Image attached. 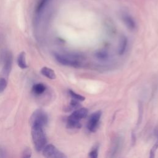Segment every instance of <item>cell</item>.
<instances>
[{
  "label": "cell",
  "instance_id": "cell-14",
  "mask_svg": "<svg viewBox=\"0 0 158 158\" xmlns=\"http://www.w3.org/2000/svg\"><path fill=\"white\" fill-rule=\"evenodd\" d=\"M69 94L70 95V96L74 99H76L77 101H84L85 98L81 95H80L76 93H75L73 91L71 90V89H69Z\"/></svg>",
  "mask_w": 158,
  "mask_h": 158
},
{
  "label": "cell",
  "instance_id": "cell-1",
  "mask_svg": "<svg viewBox=\"0 0 158 158\" xmlns=\"http://www.w3.org/2000/svg\"><path fill=\"white\" fill-rule=\"evenodd\" d=\"M31 127V137L34 147L36 151H41L47 143V139L43 127L40 125H32Z\"/></svg>",
  "mask_w": 158,
  "mask_h": 158
},
{
  "label": "cell",
  "instance_id": "cell-9",
  "mask_svg": "<svg viewBox=\"0 0 158 158\" xmlns=\"http://www.w3.org/2000/svg\"><path fill=\"white\" fill-rule=\"evenodd\" d=\"M41 73L44 75V77H46V78L51 79V80H54L56 78V73L54 72V71L51 69V68H49L48 67H43L41 69Z\"/></svg>",
  "mask_w": 158,
  "mask_h": 158
},
{
  "label": "cell",
  "instance_id": "cell-2",
  "mask_svg": "<svg viewBox=\"0 0 158 158\" xmlns=\"http://www.w3.org/2000/svg\"><path fill=\"white\" fill-rule=\"evenodd\" d=\"M48 122L47 114L42 109H36L33 112L30 118V125H40L44 127Z\"/></svg>",
  "mask_w": 158,
  "mask_h": 158
},
{
  "label": "cell",
  "instance_id": "cell-3",
  "mask_svg": "<svg viewBox=\"0 0 158 158\" xmlns=\"http://www.w3.org/2000/svg\"><path fill=\"white\" fill-rule=\"evenodd\" d=\"M54 57L56 60L63 65L73 67H78L81 65L80 62L75 57L70 56H65L58 53H55Z\"/></svg>",
  "mask_w": 158,
  "mask_h": 158
},
{
  "label": "cell",
  "instance_id": "cell-4",
  "mask_svg": "<svg viewBox=\"0 0 158 158\" xmlns=\"http://www.w3.org/2000/svg\"><path fill=\"white\" fill-rule=\"evenodd\" d=\"M43 156L48 158H66L67 156L53 144H46L42 150Z\"/></svg>",
  "mask_w": 158,
  "mask_h": 158
},
{
  "label": "cell",
  "instance_id": "cell-18",
  "mask_svg": "<svg viewBox=\"0 0 158 158\" xmlns=\"http://www.w3.org/2000/svg\"><path fill=\"white\" fill-rule=\"evenodd\" d=\"M96 56L98 59H101V60H106L107 57H108V55L107 54L106 52H104V51H99L98 52H96Z\"/></svg>",
  "mask_w": 158,
  "mask_h": 158
},
{
  "label": "cell",
  "instance_id": "cell-13",
  "mask_svg": "<svg viewBox=\"0 0 158 158\" xmlns=\"http://www.w3.org/2000/svg\"><path fill=\"white\" fill-rule=\"evenodd\" d=\"M127 43H128L127 38L125 36L122 37V38L120 40L119 47H118V54L120 55H122L125 52L126 48H127Z\"/></svg>",
  "mask_w": 158,
  "mask_h": 158
},
{
  "label": "cell",
  "instance_id": "cell-19",
  "mask_svg": "<svg viewBox=\"0 0 158 158\" xmlns=\"http://www.w3.org/2000/svg\"><path fill=\"white\" fill-rule=\"evenodd\" d=\"M98 156V147H95L89 153V157L91 158H96Z\"/></svg>",
  "mask_w": 158,
  "mask_h": 158
},
{
  "label": "cell",
  "instance_id": "cell-11",
  "mask_svg": "<svg viewBox=\"0 0 158 158\" xmlns=\"http://www.w3.org/2000/svg\"><path fill=\"white\" fill-rule=\"evenodd\" d=\"M46 90V86L43 83H39L35 84L32 87L33 93L37 96L43 94Z\"/></svg>",
  "mask_w": 158,
  "mask_h": 158
},
{
  "label": "cell",
  "instance_id": "cell-17",
  "mask_svg": "<svg viewBox=\"0 0 158 158\" xmlns=\"http://www.w3.org/2000/svg\"><path fill=\"white\" fill-rule=\"evenodd\" d=\"M158 148V130L157 131V141L156 142V143L154 144V146H152V148H151V151H150V155L149 157L151 158H153L155 156V152L156 151V150Z\"/></svg>",
  "mask_w": 158,
  "mask_h": 158
},
{
  "label": "cell",
  "instance_id": "cell-15",
  "mask_svg": "<svg viewBox=\"0 0 158 158\" xmlns=\"http://www.w3.org/2000/svg\"><path fill=\"white\" fill-rule=\"evenodd\" d=\"M7 85V78L4 77H0V93L3 92Z\"/></svg>",
  "mask_w": 158,
  "mask_h": 158
},
{
  "label": "cell",
  "instance_id": "cell-10",
  "mask_svg": "<svg viewBox=\"0 0 158 158\" xmlns=\"http://www.w3.org/2000/svg\"><path fill=\"white\" fill-rule=\"evenodd\" d=\"M67 127L69 128H80L81 125L80 122V120L73 118L69 116L67 119Z\"/></svg>",
  "mask_w": 158,
  "mask_h": 158
},
{
  "label": "cell",
  "instance_id": "cell-12",
  "mask_svg": "<svg viewBox=\"0 0 158 158\" xmlns=\"http://www.w3.org/2000/svg\"><path fill=\"white\" fill-rule=\"evenodd\" d=\"M17 64L20 68L22 69H25L27 68V64L26 62L25 53L24 52H21L17 57Z\"/></svg>",
  "mask_w": 158,
  "mask_h": 158
},
{
  "label": "cell",
  "instance_id": "cell-21",
  "mask_svg": "<svg viewBox=\"0 0 158 158\" xmlns=\"http://www.w3.org/2000/svg\"><path fill=\"white\" fill-rule=\"evenodd\" d=\"M6 151L4 148L0 146V157H6Z\"/></svg>",
  "mask_w": 158,
  "mask_h": 158
},
{
  "label": "cell",
  "instance_id": "cell-16",
  "mask_svg": "<svg viewBox=\"0 0 158 158\" xmlns=\"http://www.w3.org/2000/svg\"><path fill=\"white\" fill-rule=\"evenodd\" d=\"M79 101H77L76 99H73L71 101H70V106L69 107V110H71L72 109H77L78 108L80 107V104L78 102Z\"/></svg>",
  "mask_w": 158,
  "mask_h": 158
},
{
  "label": "cell",
  "instance_id": "cell-20",
  "mask_svg": "<svg viewBox=\"0 0 158 158\" xmlns=\"http://www.w3.org/2000/svg\"><path fill=\"white\" fill-rule=\"evenodd\" d=\"M31 156V151L30 149H29L28 148H25L23 152H22V157H25V158H28L30 157Z\"/></svg>",
  "mask_w": 158,
  "mask_h": 158
},
{
  "label": "cell",
  "instance_id": "cell-5",
  "mask_svg": "<svg viewBox=\"0 0 158 158\" xmlns=\"http://www.w3.org/2000/svg\"><path fill=\"white\" fill-rule=\"evenodd\" d=\"M102 112L101 111H96L92 114V115L90 116L88 122V129L91 131L94 132L96 131L99 127V120L101 117Z\"/></svg>",
  "mask_w": 158,
  "mask_h": 158
},
{
  "label": "cell",
  "instance_id": "cell-6",
  "mask_svg": "<svg viewBox=\"0 0 158 158\" xmlns=\"http://www.w3.org/2000/svg\"><path fill=\"white\" fill-rule=\"evenodd\" d=\"M12 64V56L11 53L7 52L4 59V65L1 72V77H4L6 78H8L10 72Z\"/></svg>",
  "mask_w": 158,
  "mask_h": 158
},
{
  "label": "cell",
  "instance_id": "cell-7",
  "mask_svg": "<svg viewBox=\"0 0 158 158\" xmlns=\"http://www.w3.org/2000/svg\"><path fill=\"white\" fill-rule=\"evenodd\" d=\"M121 18L122 19V21L125 23V25L131 30H133L136 28V22L133 18V17L127 12L123 11L121 13Z\"/></svg>",
  "mask_w": 158,
  "mask_h": 158
},
{
  "label": "cell",
  "instance_id": "cell-8",
  "mask_svg": "<svg viewBox=\"0 0 158 158\" xmlns=\"http://www.w3.org/2000/svg\"><path fill=\"white\" fill-rule=\"evenodd\" d=\"M88 113V110L87 109L84 107H81L76 109L69 116L75 119L80 120L81 119L85 118L87 116Z\"/></svg>",
  "mask_w": 158,
  "mask_h": 158
}]
</instances>
